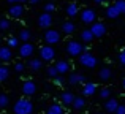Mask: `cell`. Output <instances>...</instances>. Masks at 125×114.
<instances>
[{"mask_svg":"<svg viewBox=\"0 0 125 114\" xmlns=\"http://www.w3.org/2000/svg\"><path fill=\"white\" fill-rule=\"evenodd\" d=\"M32 113H33V103L27 97L16 100V103L13 105V114H32Z\"/></svg>","mask_w":125,"mask_h":114,"instance_id":"1","label":"cell"},{"mask_svg":"<svg viewBox=\"0 0 125 114\" xmlns=\"http://www.w3.org/2000/svg\"><path fill=\"white\" fill-rule=\"evenodd\" d=\"M65 49H67L68 56H71V57H78V59H79V56L85 51V46H83V43H81V41L70 40V41L67 43V46H65Z\"/></svg>","mask_w":125,"mask_h":114,"instance_id":"2","label":"cell"},{"mask_svg":"<svg viewBox=\"0 0 125 114\" xmlns=\"http://www.w3.org/2000/svg\"><path fill=\"white\" fill-rule=\"evenodd\" d=\"M43 40H44L46 44H49V46H54V44L60 43L62 33H60L59 30H55V29H48V30L44 32V35H43Z\"/></svg>","mask_w":125,"mask_h":114,"instance_id":"3","label":"cell"},{"mask_svg":"<svg viewBox=\"0 0 125 114\" xmlns=\"http://www.w3.org/2000/svg\"><path fill=\"white\" fill-rule=\"evenodd\" d=\"M79 63L83 65L84 68H95V67H97V63H98V59L95 57L92 52L84 51V52L79 56Z\"/></svg>","mask_w":125,"mask_h":114,"instance_id":"4","label":"cell"},{"mask_svg":"<svg viewBox=\"0 0 125 114\" xmlns=\"http://www.w3.org/2000/svg\"><path fill=\"white\" fill-rule=\"evenodd\" d=\"M79 16H81V22H84L87 25H92V24L97 22V13H95L94 8H89V6L87 8H83Z\"/></svg>","mask_w":125,"mask_h":114,"instance_id":"5","label":"cell"},{"mask_svg":"<svg viewBox=\"0 0 125 114\" xmlns=\"http://www.w3.org/2000/svg\"><path fill=\"white\" fill-rule=\"evenodd\" d=\"M40 59L43 62H52L55 59V49L54 46H49V44H44V46L40 48Z\"/></svg>","mask_w":125,"mask_h":114,"instance_id":"6","label":"cell"},{"mask_svg":"<svg viewBox=\"0 0 125 114\" xmlns=\"http://www.w3.org/2000/svg\"><path fill=\"white\" fill-rule=\"evenodd\" d=\"M33 52H35V46L30 41H29V43H21V46L18 48V54H19V57H22V59L32 57Z\"/></svg>","mask_w":125,"mask_h":114,"instance_id":"7","label":"cell"},{"mask_svg":"<svg viewBox=\"0 0 125 114\" xmlns=\"http://www.w3.org/2000/svg\"><path fill=\"white\" fill-rule=\"evenodd\" d=\"M52 22H54V19H52V14H49V13H41V14L38 16V19H37L38 27H40V29H44V30L51 29Z\"/></svg>","mask_w":125,"mask_h":114,"instance_id":"8","label":"cell"},{"mask_svg":"<svg viewBox=\"0 0 125 114\" xmlns=\"http://www.w3.org/2000/svg\"><path fill=\"white\" fill-rule=\"evenodd\" d=\"M37 93V84L32 79H25L22 83V95L24 97H32Z\"/></svg>","mask_w":125,"mask_h":114,"instance_id":"9","label":"cell"},{"mask_svg":"<svg viewBox=\"0 0 125 114\" xmlns=\"http://www.w3.org/2000/svg\"><path fill=\"white\" fill-rule=\"evenodd\" d=\"M54 65H55V68H57V71H59L60 76H63V74H67V73L71 71V63L67 60V59H59Z\"/></svg>","mask_w":125,"mask_h":114,"instance_id":"10","label":"cell"},{"mask_svg":"<svg viewBox=\"0 0 125 114\" xmlns=\"http://www.w3.org/2000/svg\"><path fill=\"white\" fill-rule=\"evenodd\" d=\"M90 32L94 33L95 38H103L106 35V25L103 22H95V24L90 25Z\"/></svg>","mask_w":125,"mask_h":114,"instance_id":"11","label":"cell"},{"mask_svg":"<svg viewBox=\"0 0 125 114\" xmlns=\"http://www.w3.org/2000/svg\"><path fill=\"white\" fill-rule=\"evenodd\" d=\"M59 98H60V103L63 106H73V102H74V98H76V95H74L73 92H70V90H63Z\"/></svg>","mask_w":125,"mask_h":114,"instance_id":"12","label":"cell"},{"mask_svg":"<svg viewBox=\"0 0 125 114\" xmlns=\"http://www.w3.org/2000/svg\"><path fill=\"white\" fill-rule=\"evenodd\" d=\"M13 59V49H10L8 46H0V65L8 63Z\"/></svg>","mask_w":125,"mask_h":114,"instance_id":"13","label":"cell"},{"mask_svg":"<svg viewBox=\"0 0 125 114\" xmlns=\"http://www.w3.org/2000/svg\"><path fill=\"white\" fill-rule=\"evenodd\" d=\"M24 14V6L22 5H10L8 8V16L13 19H19Z\"/></svg>","mask_w":125,"mask_h":114,"instance_id":"14","label":"cell"},{"mask_svg":"<svg viewBox=\"0 0 125 114\" xmlns=\"http://www.w3.org/2000/svg\"><path fill=\"white\" fill-rule=\"evenodd\" d=\"M119 105H120V103L117 102V98L111 97L109 100H106V102H104V111H106V113H111V114H116Z\"/></svg>","mask_w":125,"mask_h":114,"instance_id":"15","label":"cell"},{"mask_svg":"<svg viewBox=\"0 0 125 114\" xmlns=\"http://www.w3.org/2000/svg\"><path fill=\"white\" fill-rule=\"evenodd\" d=\"M68 84H70V86H76V84H85L84 74L76 73V71L70 73V76H68Z\"/></svg>","mask_w":125,"mask_h":114,"instance_id":"16","label":"cell"},{"mask_svg":"<svg viewBox=\"0 0 125 114\" xmlns=\"http://www.w3.org/2000/svg\"><path fill=\"white\" fill-rule=\"evenodd\" d=\"M97 93V84L95 83H85L83 86V95L84 97H92Z\"/></svg>","mask_w":125,"mask_h":114,"instance_id":"17","label":"cell"},{"mask_svg":"<svg viewBox=\"0 0 125 114\" xmlns=\"http://www.w3.org/2000/svg\"><path fill=\"white\" fill-rule=\"evenodd\" d=\"M63 113H65V109L62 103H52L46 109V114H63Z\"/></svg>","mask_w":125,"mask_h":114,"instance_id":"18","label":"cell"},{"mask_svg":"<svg viewBox=\"0 0 125 114\" xmlns=\"http://www.w3.org/2000/svg\"><path fill=\"white\" fill-rule=\"evenodd\" d=\"M65 13H67L68 18H74V16L79 13V6H78V3H74V2L68 3V5L65 6Z\"/></svg>","mask_w":125,"mask_h":114,"instance_id":"19","label":"cell"},{"mask_svg":"<svg viewBox=\"0 0 125 114\" xmlns=\"http://www.w3.org/2000/svg\"><path fill=\"white\" fill-rule=\"evenodd\" d=\"M98 78H100L101 81H109L111 78H113V70H111L109 67H101L100 71H98Z\"/></svg>","mask_w":125,"mask_h":114,"instance_id":"20","label":"cell"},{"mask_svg":"<svg viewBox=\"0 0 125 114\" xmlns=\"http://www.w3.org/2000/svg\"><path fill=\"white\" fill-rule=\"evenodd\" d=\"M62 32H63V35H73L76 32V25L71 21H65L62 24Z\"/></svg>","mask_w":125,"mask_h":114,"instance_id":"21","label":"cell"},{"mask_svg":"<svg viewBox=\"0 0 125 114\" xmlns=\"http://www.w3.org/2000/svg\"><path fill=\"white\" fill-rule=\"evenodd\" d=\"M27 67L30 68L32 71H38V70H41V67H43V60L41 59H30V60L27 62Z\"/></svg>","mask_w":125,"mask_h":114,"instance_id":"22","label":"cell"},{"mask_svg":"<svg viewBox=\"0 0 125 114\" xmlns=\"http://www.w3.org/2000/svg\"><path fill=\"white\" fill-rule=\"evenodd\" d=\"M106 16L109 19H117L120 16V13H119V10L114 6V3L113 5H108V8H106Z\"/></svg>","mask_w":125,"mask_h":114,"instance_id":"23","label":"cell"},{"mask_svg":"<svg viewBox=\"0 0 125 114\" xmlns=\"http://www.w3.org/2000/svg\"><path fill=\"white\" fill-rule=\"evenodd\" d=\"M18 38L22 41V43H29V41H30V38H32V32L29 30V29H22V30L19 32Z\"/></svg>","mask_w":125,"mask_h":114,"instance_id":"24","label":"cell"},{"mask_svg":"<svg viewBox=\"0 0 125 114\" xmlns=\"http://www.w3.org/2000/svg\"><path fill=\"white\" fill-rule=\"evenodd\" d=\"M94 33L90 32V29H85V30L81 32V40H83V43H92L94 41Z\"/></svg>","mask_w":125,"mask_h":114,"instance_id":"25","label":"cell"},{"mask_svg":"<svg viewBox=\"0 0 125 114\" xmlns=\"http://www.w3.org/2000/svg\"><path fill=\"white\" fill-rule=\"evenodd\" d=\"M6 46H8L10 49H16V48L21 46V40H19L18 37H8V40H6Z\"/></svg>","mask_w":125,"mask_h":114,"instance_id":"26","label":"cell"},{"mask_svg":"<svg viewBox=\"0 0 125 114\" xmlns=\"http://www.w3.org/2000/svg\"><path fill=\"white\" fill-rule=\"evenodd\" d=\"M84 106H85V98L84 97H76L73 102V108L76 111H81V109H84Z\"/></svg>","mask_w":125,"mask_h":114,"instance_id":"27","label":"cell"},{"mask_svg":"<svg viewBox=\"0 0 125 114\" xmlns=\"http://www.w3.org/2000/svg\"><path fill=\"white\" fill-rule=\"evenodd\" d=\"M10 78V68L6 65H0V83H5Z\"/></svg>","mask_w":125,"mask_h":114,"instance_id":"28","label":"cell"},{"mask_svg":"<svg viewBox=\"0 0 125 114\" xmlns=\"http://www.w3.org/2000/svg\"><path fill=\"white\" fill-rule=\"evenodd\" d=\"M98 97L101 100H109L111 98V89L109 87H103V89L98 90Z\"/></svg>","mask_w":125,"mask_h":114,"instance_id":"29","label":"cell"},{"mask_svg":"<svg viewBox=\"0 0 125 114\" xmlns=\"http://www.w3.org/2000/svg\"><path fill=\"white\" fill-rule=\"evenodd\" d=\"M10 106V97L6 93H0V109H5Z\"/></svg>","mask_w":125,"mask_h":114,"instance_id":"30","label":"cell"},{"mask_svg":"<svg viewBox=\"0 0 125 114\" xmlns=\"http://www.w3.org/2000/svg\"><path fill=\"white\" fill-rule=\"evenodd\" d=\"M48 76L51 78V79H55V78L57 76H60V74H59V71H57V68H55V65H51V67H48Z\"/></svg>","mask_w":125,"mask_h":114,"instance_id":"31","label":"cell"},{"mask_svg":"<svg viewBox=\"0 0 125 114\" xmlns=\"http://www.w3.org/2000/svg\"><path fill=\"white\" fill-rule=\"evenodd\" d=\"M54 11H55V3L54 2L44 3V6H43V13H49V14H52Z\"/></svg>","mask_w":125,"mask_h":114,"instance_id":"32","label":"cell"},{"mask_svg":"<svg viewBox=\"0 0 125 114\" xmlns=\"http://www.w3.org/2000/svg\"><path fill=\"white\" fill-rule=\"evenodd\" d=\"M11 27V21H10L8 18H2L0 19V30H8V29Z\"/></svg>","mask_w":125,"mask_h":114,"instance_id":"33","label":"cell"},{"mask_svg":"<svg viewBox=\"0 0 125 114\" xmlns=\"http://www.w3.org/2000/svg\"><path fill=\"white\" fill-rule=\"evenodd\" d=\"M114 6L119 10L120 14H125V0H116V2H114Z\"/></svg>","mask_w":125,"mask_h":114,"instance_id":"34","label":"cell"},{"mask_svg":"<svg viewBox=\"0 0 125 114\" xmlns=\"http://www.w3.org/2000/svg\"><path fill=\"white\" fill-rule=\"evenodd\" d=\"M24 70H25V65L22 63V62H18V63L14 65V71L16 73H22Z\"/></svg>","mask_w":125,"mask_h":114,"instance_id":"35","label":"cell"},{"mask_svg":"<svg viewBox=\"0 0 125 114\" xmlns=\"http://www.w3.org/2000/svg\"><path fill=\"white\" fill-rule=\"evenodd\" d=\"M119 62H120V65H122V67H125V48L119 52Z\"/></svg>","mask_w":125,"mask_h":114,"instance_id":"36","label":"cell"},{"mask_svg":"<svg viewBox=\"0 0 125 114\" xmlns=\"http://www.w3.org/2000/svg\"><path fill=\"white\" fill-rule=\"evenodd\" d=\"M10 5H22L24 2H29V0H6Z\"/></svg>","mask_w":125,"mask_h":114,"instance_id":"37","label":"cell"},{"mask_svg":"<svg viewBox=\"0 0 125 114\" xmlns=\"http://www.w3.org/2000/svg\"><path fill=\"white\" fill-rule=\"evenodd\" d=\"M116 114H125V105H119V108H117Z\"/></svg>","mask_w":125,"mask_h":114,"instance_id":"38","label":"cell"},{"mask_svg":"<svg viewBox=\"0 0 125 114\" xmlns=\"http://www.w3.org/2000/svg\"><path fill=\"white\" fill-rule=\"evenodd\" d=\"M54 83L57 84V86H60V84L63 83V76H57V78H55V79H54Z\"/></svg>","mask_w":125,"mask_h":114,"instance_id":"39","label":"cell"},{"mask_svg":"<svg viewBox=\"0 0 125 114\" xmlns=\"http://www.w3.org/2000/svg\"><path fill=\"white\" fill-rule=\"evenodd\" d=\"M38 2H40V0H29V3H30V5H37Z\"/></svg>","mask_w":125,"mask_h":114,"instance_id":"40","label":"cell"},{"mask_svg":"<svg viewBox=\"0 0 125 114\" xmlns=\"http://www.w3.org/2000/svg\"><path fill=\"white\" fill-rule=\"evenodd\" d=\"M94 2H95V3H98V5H101V3H104L106 0H94Z\"/></svg>","mask_w":125,"mask_h":114,"instance_id":"41","label":"cell"},{"mask_svg":"<svg viewBox=\"0 0 125 114\" xmlns=\"http://www.w3.org/2000/svg\"><path fill=\"white\" fill-rule=\"evenodd\" d=\"M122 87H124V89H125V78H124V79H122Z\"/></svg>","mask_w":125,"mask_h":114,"instance_id":"42","label":"cell"}]
</instances>
